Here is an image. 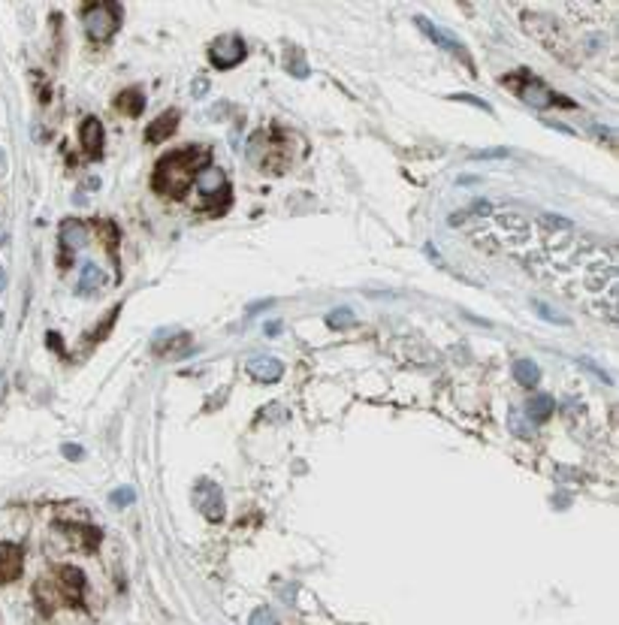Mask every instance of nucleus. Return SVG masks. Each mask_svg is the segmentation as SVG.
Segmentation results:
<instances>
[{"label":"nucleus","instance_id":"23","mask_svg":"<svg viewBox=\"0 0 619 625\" xmlns=\"http://www.w3.org/2000/svg\"><path fill=\"white\" fill-rule=\"evenodd\" d=\"M504 154H508L504 149H490V151H474L472 158L474 160H493V158H504Z\"/></svg>","mask_w":619,"mask_h":625},{"label":"nucleus","instance_id":"11","mask_svg":"<svg viewBox=\"0 0 619 625\" xmlns=\"http://www.w3.org/2000/svg\"><path fill=\"white\" fill-rule=\"evenodd\" d=\"M176 127H179V109H170V112H160L158 118L148 124V130H145V139L148 142H167V139L176 133Z\"/></svg>","mask_w":619,"mask_h":625},{"label":"nucleus","instance_id":"28","mask_svg":"<svg viewBox=\"0 0 619 625\" xmlns=\"http://www.w3.org/2000/svg\"><path fill=\"white\" fill-rule=\"evenodd\" d=\"M3 288H6V269L0 263V293H3Z\"/></svg>","mask_w":619,"mask_h":625},{"label":"nucleus","instance_id":"6","mask_svg":"<svg viewBox=\"0 0 619 625\" xmlns=\"http://www.w3.org/2000/svg\"><path fill=\"white\" fill-rule=\"evenodd\" d=\"M194 505L208 523H221L224 519V492H221V486L215 481H208V477H199L194 483Z\"/></svg>","mask_w":619,"mask_h":625},{"label":"nucleus","instance_id":"20","mask_svg":"<svg viewBox=\"0 0 619 625\" xmlns=\"http://www.w3.org/2000/svg\"><path fill=\"white\" fill-rule=\"evenodd\" d=\"M508 423H511V429L517 432L520 438H529V435H531V423H526V420H522L517 408H511V411H508Z\"/></svg>","mask_w":619,"mask_h":625},{"label":"nucleus","instance_id":"29","mask_svg":"<svg viewBox=\"0 0 619 625\" xmlns=\"http://www.w3.org/2000/svg\"><path fill=\"white\" fill-rule=\"evenodd\" d=\"M3 163H6V158H3V154H0V172H3Z\"/></svg>","mask_w":619,"mask_h":625},{"label":"nucleus","instance_id":"13","mask_svg":"<svg viewBox=\"0 0 619 625\" xmlns=\"http://www.w3.org/2000/svg\"><path fill=\"white\" fill-rule=\"evenodd\" d=\"M103 284V272L97 263H82L79 269V284H76V290H79V297H91V293H97V288Z\"/></svg>","mask_w":619,"mask_h":625},{"label":"nucleus","instance_id":"19","mask_svg":"<svg viewBox=\"0 0 619 625\" xmlns=\"http://www.w3.org/2000/svg\"><path fill=\"white\" fill-rule=\"evenodd\" d=\"M133 499H136L133 486H118V490L109 492V505L112 508H127V505H133Z\"/></svg>","mask_w":619,"mask_h":625},{"label":"nucleus","instance_id":"16","mask_svg":"<svg viewBox=\"0 0 619 625\" xmlns=\"http://www.w3.org/2000/svg\"><path fill=\"white\" fill-rule=\"evenodd\" d=\"M513 378H517L520 387H535L540 381V369L535 360H517L513 362Z\"/></svg>","mask_w":619,"mask_h":625},{"label":"nucleus","instance_id":"2","mask_svg":"<svg viewBox=\"0 0 619 625\" xmlns=\"http://www.w3.org/2000/svg\"><path fill=\"white\" fill-rule=\"evenodd\" d=\"M502 85H508V88L517 94V97L522 103H529L531 109H553V106H571V100L559 97L550 85L540 82L538 76H531L529 69H517V73L504 76Z\"/></svg>","mask_w":619,"mask_h":625},{"label":"nucleus","instance_id":"8","mask_svg":"<svg viewBox=\"0 0 619 625\" xmlns=\"http://www.w3.org/2000/svg\"><path fill=\"white\" fill-rule=\"evenodd\" d=\"M88 239H91V230L85 221L69 218L60 224V248H64V254H76L79 248L88 245Z\"/></svg>","mask_w":619,"mask_h":625},{"label":"nucleus","instance_id":"9","mask_svg":"<svg viewBox=\"0 0 619 625\" xmlns=\"http://www.w3.org/2000/svg\"><path fill=\"white\" fill-rule=\"evenodd\" d=\"M248 375L257 384H275L284 375V362L278 357H251L248 360Z\"/></svg>","mask_w":619,"mask_h":625},{"label":"nucleus","instance_id":"14","mask_svg":"<svg viewBox=\"0 0 619 625\" xmlns=\"http://www.w3.org/2000/svg\"><path fill=\"white\" fill-rule=\"evenodd\" d=\"M58 583H60V589H64V595L73 601V598H82V592H85V577H82V571L79 568H60L58 571Z\"/></svg>","mask_w":619,"mask_h":625},{"label":"nucleus","instance_id":"21","mask_svg":"<svg viewBox=\"0 0 619 625\" xmlns=\"http://www.w3.org/2000/svg\"><path fill=\"white\" fill-rule=\"evenodd\" d=\"M248 625H278V616L269 610V607H257V610L251 613Z\"/></svg>","mask_w":619,"mask_h":625},{"label":"nucleus","instance_id":"7","mask_svg":"<svg viewBox=\"0 0 619 625\" xmlns=\"http://www.w3.org/2000/svg\"><path fill=\"white\" fill-rule=\"evenodd\" d=\"M208 60L217 67V69H233L236 64L245 60V42L239 37H221L208 46Z\"/></svg>","mask_w":619,"mask_h":625},{"label":"nucleus","instance_id":"18","mask_svg":"<svg viewBox=\"0 0 619 625\" xmlns=\"http://www.w3.org/2000/svg\"><path fill=\"white\" fill-rule=\"evenodd\" d=\"M327 324L333 329H347V326H356V315L351 308H333L327 315Z\"/></svg>","mask_w":619,"mask_h":625},{"label":"nucleus","instance_id":"27","mask_svg":"<svg viewBox=\"0 0 619 625\" xmlns=\"http://www.w3.org/2000/svg\"><path fill=\"white\" fill-rule=\"evenodd\" d=\"M263 333H266V335H275V333H281V320H269V324L263 326Z\"/></svg>","mask_w":619,"mask_h":625},{"label":"nucleus","instance_id":"15","mask_svg":"<svg viewBox=\"0 0 619 625\" xmlns=\"http://www.w3.org/2000/svg\"><path fill=\"white\" fill-rule=\"evenodd\" d=\"M550 414H553V399L547 396V393H538V396H531V399H529V405H526V417H529V423H531V426H535V423L550 420Z\"/></svg>","mask_w":619,"mask_h":625},{"label":"nucleus","instance_id":"25","mask_svg":"<svg viewBox=\"0 0 619 625\" xmlns=\"http://www.w3.org/2000/svg\"><path fill=\"white\" fill-rule=\"evenodd\" d=\"M60 450H64V456H67V459H82V453H85L79 444H64Z\"/></svg>","mask_w":619,"mask_h":625},{"label":"nucleus","instance_id":"17","mask_svg":"<svg viewBox=\"0 0 619 625\" xmlns=\"http://www.w3.org/2000/svg\"><path fill=\"white\" fill-rule=\"evenodd\" d=\"M118 109H121V112H127L130 118H139V115H142V109H145V94H139L136 88L124 91V94L118 97Z\"/></svg>","mask_w":619,"mask_h":625},{"label":"nucleus","instance_id":"12","mask_svg":"<svg viewBox=\"0 0 619 625\" xmlns=\"http://www.w3.org/2000/svg\"><path fill=\"white\" fill-rule=\"evenodd\" d=\"M79 139H82V149L88 158H100L103 154V124L97 118H85L79 127Z\"/></svg>","mask_w":619,"mask_h":625},{"label":"nucleus","instance_id":"3","mask_svg":"<svg viewBox=\"0 0 619 625\" xmlns=\"http://www.w3.org/2000/svg\"><path fill=\"white\" fill-rule=\"evenodd\" d=\"M121 19H124V12H121V6L115 0H100V3H88L82 10L85 33H88L94 42H109L118 33Z\"/></svg>","mask_w":619,"mask_h":625},{"label":"nucleus","instance_id":"4","mask_svg":"<svg viewBox=\"0 0 619 625\" xmlns=\"http://www.w3.org/2000/svg\"><path fill=\"white\" fill-rule=\"evenodd\" d=\"M194 188L199 190V197H203V206L212 208V212H224L221 203L230 206V185H226L224 169L215 167V163H206V167L197 172Z\"/></svg>","mask_w":619,"mask_h":625},{"label":"nucleus","instance_id":"22","mask_svg":"<svg viewBox=\"0 0 619 625\" xmlns=\"http://www.w3.org/2000/svg\"><path fill=\"white\" fill-rule=\"evenodd\" d=\"M453 100H465V103H472V106H477V109H484V112H493V109H490V103L477 100V97H472V94H453Z\"/></svg>","mask_w":619,"mask_h":625},{"label":"nucleus","instance_id":"5","mask_svg":"<svg viewBox=\"0 0 619 625\" xmlns=\"http://www.w3.org/2000/svg\"><path fill=\"white\" fill-rule=\"evenodd\" d=\"M414 22H417V28H420V31L426 33V37H429V40L435 42V46H441L444 51H450L453 58H459L462 64H465L468 69H472V76L477 73V69H474V60H472V55H468V49H465V42H462L459 37H453L450 31H444V28H438V24H432L429 19H423V15H417Z\"/></svg>","mask_w":619,"mask_h":625},{"label":"nucleus","instance_id":"24","mask_svg":"<svg viewBox=\"0 0 619 625\" xmlns=\"http://www.w3.org/2000/svg\"><path fill=\"white\" fill-rule=\"evenodd\" d=\"M535 308L540 311V317H547V320H556V324H568V320H565V317H559V315H553V311H550V308H547V306H544V302H538V299H535Z\"/></svg>","mask_w":619,"mask_h":625},{"label":"nucleus","instance_id":"1","mask_svg":"<svg viewBox=\"0 0 619 625\" xmlns=\"http://www.w3.org/2000/svg\"><path fill=\"white\" fill-rule=\"evenodd\" d=\"M208 163V151L206 149H181V151H172L167 154L158 169H154L151 176V188L158 190V194L163 197H185V190H190V185H194L197 172L203 169Z\"/></svg>","mask_w":619,"mask_h":625},{"label":"nucleus","instance_id":"26","mask_svg":"<svg viewBox=\"0 0 619 625\" xmlns=\"http://www.w3.org/2000/svg\"><path fill=\"white\" fill-rule=\"evenodd\" d=\"M580 362H583V366H586L589 372H595V375H598L601 381H604V384H610V378H607V372H604V369H598L595 362H589V360H580Z\"/></svg>","mask_w":619,"mask_h":625},{"label":"nucleus","instance_id":"10","mask_svg":"<svg viewBox=\"0 0 619 625\" xmlns=\"http://www.w3.org/2000/svg\"><path fill=\"white\" fill-rule=\"evenodd\" d=\"M24 568V553L19 544H0V580H15L22 577Z\"/></svg>","mask_w":619,"mask_h":625}]
</instances>
